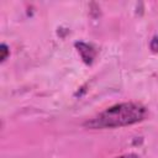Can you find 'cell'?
Wrapping results in <instances>:
<instances>
[{
  "label": "cell",
  "mask_w": 158,
  "mask_h": 158,
  "mask_svg": "<svg viewBox=\"0 0 158 158\" xmlns=\"http://www.w3.org/2000/svg\"><path fill=\"white\" fill-rule=\"evenodd\" d=\"M148 115L147 109L138 102L116 104L84 122L86 128H115L130 126L143 121Z\"/></svg>",
  "instance_id": "cell-1"
},
{
  "label": "cell",
  "mask_w": 158,
  "mask_h": 158,
  "mask_svg": "<svg viewBox=\"0 0 158 158\" xmlns=\"http://www.w3.org/2000/svg\"><path fill=\"white\" fill-rule=\"evenodd\" d=\"M75 47L78 48V52L80 53V56H81V58L85 63L89 64V63L93 62L94 56H95V51L91 48V46L80 42V43H75Z\"/></svg>",
  "instance_id": "cell-2"
},
{
  "label": "cell",
  "mask_w": 158,
  "mask_h": 158,
  "mask_svg": "<svg viewBox=\"0 0 158 158\" xmlns=\"http://www.w3.org/2000/svg\"><path fill=\"white\" fill-rule=\"evenodd\" d=\"M0 52H1L0 59H1V62H4V60L7 58V56H9V48H7V46H6L5 43H2V44L0 46Z\"/></svg>",
  "instance_id": "cell-3"
},
{
  "label": "cell",
  "mask_w": 158,
  "mask_h": 158,
  "mask_svg": "<svg viewBox=\"0 0 158 158\" xmlns=\"http://www.w3.org/2000/svg\"><path fill=\"white\" fill-rule=\"evenodd\" d=\"M151 49L156 53H158V36H154L151 41Z\"/></svg>",
  "instance_id": "cell-4"
},
{
  "label": "cell",
  "mask_w": 158,
  "mask_h": 158,
  "mask_svg": "<svg viewBox=\"0 0 158 158\" xmlns=\"http://www.w3.org/2000/svg\"><path fill=\"white\" fill-rule=\"evenodd\" d=\"M116 158H141L138 154H135V153H127V154H122L120 157H116Z\"/></svg>",
  "instance_id": "cell-5"
}]
</instances>
